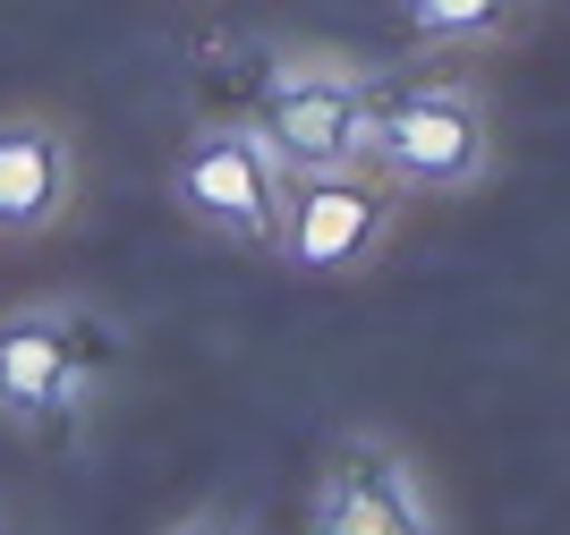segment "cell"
Masks as SVG:
<instances>
[{"label": "cell", "mask_w": 570, "mask_h": 535, "mask_svg": "<svg viewBox=\"0 0 570 535\" xmlns=\"http://www.w3.org/2000/svg\"><path fill=\"white\" fill-rule=\"evenodd\" d=\"M163 535H247V527H238L230 511H188V518H170Z\"/></svg>", "instance_id": "9"}, {"label": "cell", "mask_w": 570, "mask_h": 535, "mask_svg": "<svg viewBox=\"0 0 570 535\" xmlns=\"http://www.w3.org/2000/svg\"><path fill=\"white\" fill-rule=\"evenodd\" d=\"M77 212V137L51 111H0V238H43Z\"/></svg>", "instance_id": "7"}, {"label": "cell", "mask_w": 570, "mask_h": 535, "mask_svg": "<svg viewBox=\"0 0 570 535\" xmlns=\"http://www.w3.org/2000/svg\"><path fill=\"white\" fill-rule=\"evenodd\" d=\"M170 205L188 212L196 230L273 256L282 205H289V170L264 153V137L247 119H214V128H196V137L179 145V162H170Z\"/></svg>", "instance_id": "4"}, {"label": "cell", "mask_w": 570, "mask_h": 535, "mask_svg": "<svg viewBox=\"0 0 570 535\" xmlns=\"http://www.w3.org/2000/svg\"><path fill=\"white\" fill-rule=\"evenodd\" d=\"M247 128L264 137V153L289 179H324V170H366L375 153V77L341 60V51L289 43L264 60Z\"/></svg>", "instance_id": "1"}, {"label": "cell", "mask_w": 570, "mask_h": 535, "mask_svg": "<svg viewBox=\"0 0 570 535\" xmlns=\"http://www.w3.org/2000/svg\"><path fill=\"white\" fill-rule=\"evenodd\" d=\"M307 535H443V518L409 450H392L383 434H341L315 467Z\"/></svg>", "instance_id": "5"}, {"label": "cell", "mask_w": 570, "mask_h": 535, "mask_svg": "<svg viewBox=\"0 0 570 535\" xmlns=\"http://www.w3.org/2000/svg\"><path fill=\"white\" fill-rule=\"evenodd\" d=\"M119 366V340L95 306L77 298H35L18 315H0V417L26 434L77 425L102 399Z\"/></svg>", "instance_id": "2"}, {"label": "cell", "mask_w": 570, "mask_h": 535, "mask_svg": "<svg viewBox=\"0 0 570 535\" xmlns=\"http://www.w3.org/2000/svg\"><path fill=\"white\" fill-rule=\"evenodd\" d=\"M392 196H460L494 170V119L469 77H417V86L375 93V153H366Z\"/></svg>", "instance_id": "3"}, {"label": "cell", "mask_w": 570, "mask_h": 535, "mask_svg": "<svg viewBox=\"0 0 570 535\" xmlns=\"http://www.w3.org/2000/svg\"><path fill=\"white\" fill-rule=\"evenodd\" d=\"M520 9L528 0H401V26H409V43H426V51H476L494 34H511Z\"/></svg>", "instance_id": "8"}, {"label": "cell", "mask_w": 570, "mask_h": 535, "mask_svg": "<svg viewBox=\"0 0 570 535\" xmlns=\"http://www.w3.org/2000/svg\"><path fill=\"white\" fill-rule=\"evenodd\" d=\"M392 187L375 170H324V179H289V205H282V238L273 256L307 280H357L366 264L383 256L392 238Z\"/></svg>", "instance_id": "6"}]
</instances>
